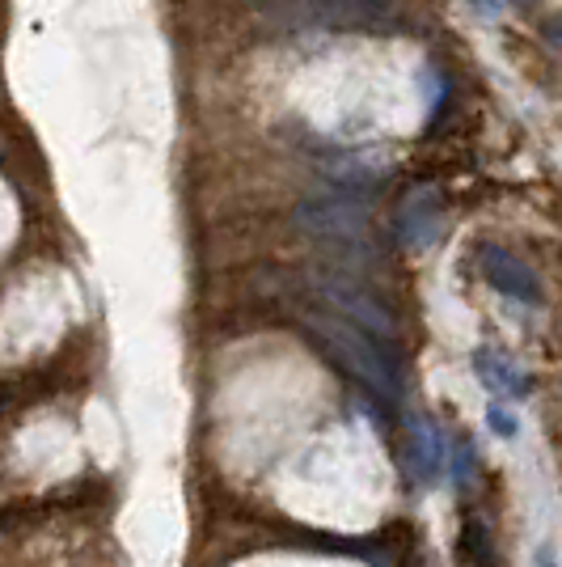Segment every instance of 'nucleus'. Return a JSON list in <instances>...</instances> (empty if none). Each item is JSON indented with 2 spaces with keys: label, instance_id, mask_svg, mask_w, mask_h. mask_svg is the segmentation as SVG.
<instances>
[{
  "label": "nucleus",
  "instance_id": "obj_1",
  "mask_svg": "<svg viewBox=\"0 0 562 567\" xmlns=\"http://www.w3.org/2000/svg\"><path fill=\"white\" fill-rule=\"evenodd\" d=\"M309 322L330 343V352L339 355L368 390H376L381 399H398V364L385 355V348L364 327H355L347 318H330V313H313Z\"/></svg>",
  "mask_w": 562,
  "mask_h": 567
},
{
  "label": "nucleus",
  "instance_id": "obj_4",
  "mask_svg": "<svg viewBox=\"0 0 562 567\" xmlns=\"http://www.w3.org/2000/svg\"><path fill=\"white\" fill-rule=\"evenodd\" d=\"M478 267H482L487 284H491V288H499L503 297L524 301V306H538V301H541L538 271H533L529 262L516 259L512 250H503V246H478Z\"/></svg>",
  "mask_w": 562,
  "mask_h": 567
},
{
  "label": "nucleus",
  "instance_id": "obj_7",
  "mask_svg": "<svg viewBox=\"0 0 562 567\" xmlns=\"http://www.w3.org/2000/svg\"><path fill=\"white\" fill-rule=\"evenodd\" d=\"M402 234L406 241H415V246H427V241H436L440 234V208L427 199V195H415L410 204H406V216H402Z\"/></svg>",
  "mask_w": 562,
  "mask_h": 567
},
{
  "label": "nucleus",
  "instance_id": "obj_6",
  "mask_svg": "<svg viewBox=\"0 0 562 567\" xmlns=\"http://www.w3.org/2000/svg\"><path fill=\"white\" fill-rule=\"evenodd\" d=\"M440 457H445L440 432L427 424V420H415L410 424V471H415V478H436Z\"/></svg>",
  "mask_w": 562,
  "mask_h": 567
},
{
  "label": "nucleus",
  "instance_id": "obj_9",
  "mask_svg": "<svg viewBox=\"0 0 562 567\" xmlns=\"http://www.w3.org/2000/svg\"><path fill=\"white\" fill-rule=\"evenodd\" d=\"M538 567H559V559L550 555V546H541V550H538Z\"/></svg>",
  "mask_w": 562,
  "mask_h": 567
},
{
  "label": "nucleus",
  "instance_id": "obj_2",
  "mask_svg": "<svg viewBox=\"0 0 562 567\" xmlns=\"http://www.w3.org/2000/svg\"><path fill=\"white\" fill-rule=\"evenodd\" d=\"M296 225L305 229L309 237L318 241H343V246H355L368 237V225H373V213L360 195H313L296 208Z\"/></svg>",
  "mask_w": 562,
  "mask_h": 567
},
{
  "label": "nucleus",
  "instance_id": "obj_5",
  "mask_svg": "<svg viewBox=\"0 0 562 567\" xmlns=\"http://www.w3.org/2000/svg\"><path fill=\"white\" fill-rule=\"evenodd\" d=\"M473 373L478 381L499 394V399H520V394H529V378H524V369H516L508 355H499L495 348H478L473 352Z\"/></svg>",
  "mask_w": 562,
  "mask_h": 567
},
{
  "label": "nucleus",
  "instance_id": "obj_8",
  "mask_svg": "<svg viewBox=\"0 0 562 567\" xmlns=\"http://www.w3.org/2000/svg\"><path fill=\"white\" fill-rule=\"evenodd\" d=\"M487 424H491L499 436H516V432H520V424H516L503 406H487Z\"/></svg>",
  "mask_w": 562,
  "mask_h": 567
},
{
  "label": "nucleus",
  "instance_id": "obj_3",
  "mask_svg": "<svg viewBox=\"0 0 562 567\" xmlns=\"http://www.w3.org/2000/svg\"><path fill=\"white\" fill-rule=\"evenodd\" d=\"M313 284H318V292H322V297H326L330 306L339 309L347 322L364 327L368 334H385V343H389V339H398V322H394V313L381 306V297H376L373 288H364L360 280H352V271H343V276L322 271Z\"/></svg>",
  "mask_w": 562,
  "mask_h": 567
}]
</instances>
